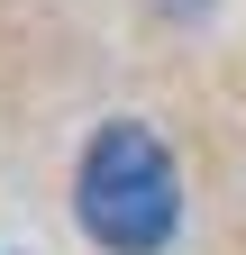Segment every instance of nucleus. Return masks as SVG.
Wrapping results in <instances>:
<instances>
[{
  "mask_svg": "<svg viewBox=\"0 0 246 255\" xmlns=\"http://www.w3.org/2000/svg\"><path fill=\"white\" fill-rule=\"evenodd\" d=\"M73 219L91 246L110 255H155L182 219V182H173V155L155 128L137 119H110L101 137L82 146V173H73Z\"/></svg>",
  "mask_w": 246,
  "mask_h": 255,
  "instance_id": "obj_1",
  "label": "nucleus"
}]
</instances>
